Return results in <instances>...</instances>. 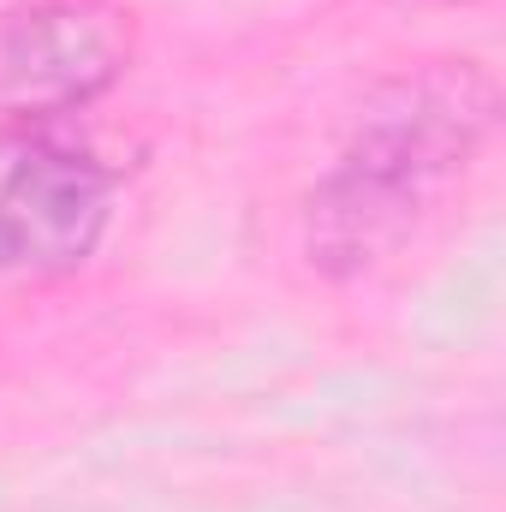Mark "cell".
Returning <instances> with one entry per match:
<instances>
[{"mask_svg":"<svg viewBox=\"0 0 506 512\" xmlns=\"http://www.w3.org/2000/svg\"><path fill=\"white\" fill-rule=\"evenodd\" d=\"M501 90L471 60H441L370 96L328 179L304 209V251L322 274L352 280L411 245L429 203L477 161Z\"/></svg>","mask_w":506,"mask_h":512,"instance_id":"cell-1","label":"cell"},{"mask_svg":"<svg viewBox=\"0 0 506 512\" xmlns=\"http://www.w3.org/2000/svg\"><path fill=\"white\" fill-rule=\"evenodd\" d=\"M114 215V173L48 126L0 131V274L84 268Z\"/></svg>","mask_w":506,"mask_h":512,"instance_id":"cell-2","label":"cell"},{"mask_svg":"<svg viewBox=\"0 0 506 512\" xmlns=\"http://www.w3.org/2000/svg\"><path fill=\"white\" fill-rule=\"evenodd\" d=\"M131 66V18L108 0H24L0 12V120L48 126L108 96Z\"/></svg>","mask_w":506,"mask_h":512,"instance_id":"cell-3","label":"cell"},{"mask_svg":"<svg viewBox=\"0 0 506 512\" xmlns=\"http://www.w3.org/2000/svg\"><path fill=\"white\" fill-rule=\"evenodd\" d=\"M447 6H459V0H447Z\"/></svg>","mask_w":506,"mask_h":512,"instance_id":"cell-4","label":"cell"}]
</instances>
